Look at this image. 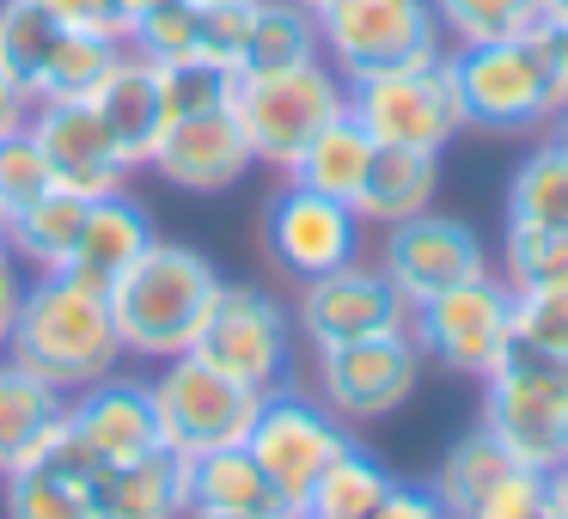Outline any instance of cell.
<instances>
[{
  "label": "cell",
  "instance_id": "1",
  "mask_svg": "<svg viewBox=\"0 0 568 519\" xmlns=\"http://www.w3.org/2000/svg\"><path fill=\"white\" fill-rule=\"evenodd\" d=\"M214 294H221V269L196 245L153 238L111 282V294H104L111 299V324H116V343H123V360L160 367L172 355H190Z\"/></svg>",
  "mask_w": 568,
  "mask_h": 519
},
{
  "label": "cell",
  "instance_id": "2",
  "mask_svg": "<svg viewBox=\"0 0 568 519\" xmlns=\"http://www.w3.org/2000/svg\"><path fill=\"white\" fill-rule=\"evenodd\" d=\"M7 355L68 397L111 379L123 367L111 299L68 282V275H31L26 299H19V318H13V336H7Z\"/></svg>",
  "mask_w": 568,
  "mask_h": 519
},
{
  "label": "cell",
  "instance_id": "3",
  "mask_svg": "<svg viewBox=\"0 0 568 519\" xmlns=\"http://www.w3.org/2000/svg\"><path fill=\"white\" fill-rule=\"evenodd\" d=\"M446 68H453L458 116H465V129H477V135H544L550 116L568 104L544 26L531 31V38L446 50Z\"/></svg>",
  "mask_w": 568,
  "mask_h": 519
},
{
  "label": "cell",
  "instance_id": "4",
  "mask_svg": "<svg viewBox=\"0 0 568 519\" xmlns=\"http://www.w3.org/2000/svg\"><path fill=\"white\" fill-rule=\"evenodd\" d=\"M483 434L514 465L550 477L568 458V360L507 343V355L483 373Z\"/></svg>",
  "mask_w": 568,
  "mask_h": 519
},
{
  "label": "cell",
  "instance_id": "5",
  "mask_svg": "<svg viewBox=\"0 0 568 519\" xmlns=\"http://www.w3.org/2000/svg\"><path fill=\"white\" fill-rule=\"evenodd\" d=\"M233 116L251 141V160L287 177L294 160L312 147V135L348 116V80L324 55L300 68H275V74H239Z\"/></svg>",
  "mask_w": 568,
  "mask_h": 519
},
{
  "label": "cell",
  "instance_id": "6",
  "mask_svg": "<svg viewBox=\"0 0 568 519\" xmlns=\"http://www.w3.org/2000/svg\"><path fill=\"white\" fill-rule=\"evenodd\" d=\"M148 391H153V416H160V446L172 458H184V465L202 452H221V446H245L257 404H263V391L226 379L202 355L160 360Z\"/></svg>",
  "mask_w": 568,
  "mask_h": 519
},
{
  "label": "cell",
  "instance_id": "7",
  "mask_svg": "<svg viewBox=\"0 0 568 519\" xmlns=\"http://www.w3.org/2000/svg\"><path fill=\"white\" fill-rule=\"evenodd\" d=\"M348 116L373 135V147H416L446 153L453 135H465L446 55L409 68H379V74L348 80Z\"/></svg>",
  "mask_w": 568,
  "mask_h": 519
},
{
  "label": "cell",
  "instance_id": "8",
  "mask_svg": "<svg viewBox=\"0 0 568 519\" xmlns=\"http://www.w3.org/2000/svg\"><path fill=\"white\" fill-rule=\"evenodd\" d=\"M190 355H202L251 391H275L294 379V306H282L270 287L221 282Z\"/></svg>",
  "mask_w": 568,
  "mask_h": 519
},
{
  "label": "cell",
  "instance_id": "9",
  "mask_svg": "<svg viewBox=\"0 0 568 519\" xmlns=\"http://www.w3.org/2000/svg\"><path fill=\"white\" fill-rule=\"evenodd\" d=\"M148 452H160V416H153L148 379L111 373V379H99V385L68 397V421L38 465H55V470L87 482L92 470L135 465V458H148Z\"/></svg>",
  "mask_w": 568,
  "mask_h": 519
},
{
  "label": "cell",
  "instance_id": "10",
  "mask_svg": "<svg viewBox=\"0 0 568 519\" xmlns=\"http://www.w3.org/2000/svg\"><path fill=\"white\" fill-rule=\"evenodd\" d=\"M428 379V355L409 330L397 336H361V343L312 348V397L348 428L385 421L409 404Z\"/></svg>",
  "mask_w": 568,
  "mask_h": 519
},
{
  "label": "cell",
  "instance_id": "11",
  "mask_svg": "<svg viewBox=\"0 0 568 519\" xmlns=\"http://www.w3.org/2000/svg\"><path fill=\"white\" fill-rule=\"evenodd\" d=\"M318 43H324V62L343 80L446 55L434 0H324Z\"/></svg>",
  "mask_w": 568,
  "mask_h": 519
},
{
  "label": "cell",
  "instance_id": "12",
  "mask_svg": "<svg viewBox=\"0 0 568 519\" xmlns=\"http://www.w3.org/2000/svg\"><path fill=\"white\" fill-rule=\"evenodd\" d=\"M409 336L422 343L428 367L453 379H483L514 343V287L501 275H470L446 294L409 306Z\"/></svg>",
  "mask_w": 568,
  "mask_h": 519
},
{
  "label": "cell",
  "instance_id": "13",
  "mask_svg": "<svg viewBox=\"0 0 568 519\" xmlns=\"http://www.w3.org/2000/svg\"><path fill=\"white\" fill-rule=\"evenodd\" d=\"M348 446H355V428H348L343 416H331L312 391H300L294 379L263 391L257 421H251V434H245V452L257 458L263 477H270L294 507L306 501V489L348 452Z\"/></svg>",
  "mask_w": 568,
  "mask_h": 519
},
{
  "label": "cell",
  "instance_id": "14",
  "mask_svg": "<svg viewBox=\"0 0 568 519\" xmlns=\"http://www.w3.org/2000/svg\"><path fill=\"white\" fill-rule=\"evenodd\" d=\"M361 214L336 196H318L306 184H275V196L263 202V257L287 282H318V275L343 269L361 257Z\"/></svg>",
  "mask_w": 568,
  "mask_h": 519
},
{
  "label": "cell",
  "instance_id": "15",
  "mask_svg": "<svg viewBox=\"0 0 568 519\" xmlns=\"http://www.w3.org/2000/svg\"><path fill=\"white\" fill-rule=\"evenodd\" d=\"M409 330V299L392 287L379 263H343V269L300 282L294 294V336L306 348H336L361 336H397Z\"/></svg>",
  "mask_w": 568,
  "mask_h": 519
},
{
  "label": "cell",
  "instance_id": "16",
  "mask_svg": "<svg viewBox=\"0 0 568 519\" xmlns=\"http://www.w3.org/2000/svg\"><path fill=\"white\" fill-rule=\"evenodd\" d=\"M26 135L43 147L55 184L74 190V196H87V202L116 196V190H129V177H135V165L123 160V147H116V135L104 129V116L92 111V99L31 104Z\"/></svg>",
  "mask_w": 568,
  "mask_h": 519
},
{
  "label": "cell",
  "instance_id": "17",
  "mask_svg": "<svg viewBox=\"0 0 568 519\" xmlns=\"http://www.w3.org/2000/svg\"><path fill=\"white\" fill-rule=\"evenodd\" d=\"M379 269L392 275V287L409 299V306H422V299L446 294V287L470 282V275L489 269V251H483V238L470 233L465 221H453V214H416V221L404 226H385V245H379Z\"/></svg>",
  "mask_w": 568,
  "mask_h": 519
},
{
  "label": "cell",
  "instance_id": "18",
  "mask_svg": "<svg viewBox=\"0 0 568 519\" xmlns=\"http://www.w3.org/2000/svg\"><path fill=\"white\" fill-rule=\"evenodd\" d=\"M148 172L172 190H190V196H226V190H239L257 172V160H251V141L239 129L233 104H221V111H196V116L165 123Z\"/></svg>",
  "mask_w": 568,
  "mask_h": 519
},
{
  "label": "cell",
  "instance_id": "19",
  "mask_svg": "<svg viewBox=\"0 0 568 519\" xmlns=\"http://www.w3.org/2000/svg\"><path fill=\"white\" fill-rule=\"evenodd\" d=\"M92 111H99L104 129L116 135L123 160L135 165V172H148L153 147H160V135H165V80H160V62L123 43V55H116L111 74H104L99 92H92Z\"/></svg>",
  "mask_w": 568,
  "mask_h": 519
},
{
  "label": "cell",
  "instance_id": "20",
  "mask_svg": "<svg viewBox=\"0 0 568 519\" xmlns=\"http://www.w3.org/2000/svg\"><path fill=\"white\" fill-rule=\"evenodd\" d=\"M153 238H160V233H153V214L141 208L129 190L99 196V202H87L80 245H74V257H68L62 275H68V282H80V287H92V294H111V282L153 245Z\"/></svg>",
  "mask_w": 568,
  "mask_h": 519
},
{
  "label": "cell",
  "instance_id": "21",
  "mask_svg": "<svg viewBox=\"0 0 568 519\" xmlns=\"http://www.w3.org/2000/svg\"><path fill=\"white\" fill-rule=\"evenodd\" d=\"M68 421V391L19 367L13 355H0V477L26 470L50 452V440Z\"/></svg>",
  "mask_w": 568,
  "mask_h": 519
},
{
  "label": "cell",
  "instance_id": "22",
  "mask_svg": "<svg viewBox=\"0 0 568 519\" xmlns=\"http://www.w3.org/2000/svg\"><path fill=\"white\" fill-rule=\"evenodd\" d=\"M87 495H92V519H184L190 513L184 458H172L165 446L135 458V465L92 470Z\"/></svg>",
  "mask_w": 568,
  "mask_h": 519
},
{
  "label": "cell",
  "instance_id": "23",
  "mask_svg": "<svg viewBox=\"0 0 568 519\" xmlns=\"http://www.w3.org/2000/svg\"><path fill=\"white\" fill-rule=\"evenodd\" d=\"M190 513H257V519H300V507L263 477V465L245 446H221L184 465Z\"/></svg>",
  "mask_w": 568,
  "mask_h": 519
},
{
  "label": "cell",
  "instance_id": "24",
  "mask_svg": "<svg viewBox=\"0 0 568 519\" xmlns=\"http://www.w3.org/2000/svg\"><path fill=\"white\" fill-rule=\"evenodd\" d=\"M440 196V153H416V147H373V165L355 190V214L361 226H404L416 214L434 208Z\"/></svg>",
  "mask_w": 568,
  "mask_h": 519
},
{
  "label": "cell",
  "instance_id": "25",
  "mask_svg": "<svg viewBox=\"0 0 568 519\" xmlns=\"http://www.w3.org/2000/svg\"><path fill=\"white\" fill-rule=\"evenodd\" d=\"M80 221H87V196L50 184L31 208H19L7 221V251L26 263V275H62L80 245Z\"/></svg>",
  "mask_w": 568,
  "mask_h": 519
},
{
  "label": "cell",
  "instance_id": "26",
  "mask_svg": "<svg viewBox=\"0 0 568 519\" xmlns=\"http://www.w3.org/2000/svg\"><path fill=\"white\" fill-rule=\"evenodd\" d=\"M318 13H306L300 0H251L245 26V68L239 74H275V68L318 62Z\"/></svg>",
  "mask_w": 568,
  "mask_h": 519
},
{
  "label": "cell",
  "instance_id": "27",
  "mask_svg": "<svg viewBox=\"0 0 568 519\" xmlns=\"http://www.w3.org/2000/svg\"><path fill=\"white\" fill-rule=\"evenodd\" d=\"M367 165H373V135L355 123V116H336L331 129H318L312 135V147L294 160V184H306V190H318V196H336V202H348L355 208V190H361V177H367Z\"/></svg>",
  "mask_w": 568,
  "mask_h": 519
},
{
  "label": "cell",
  "instance_id": "28",
  "mask_svg": "<svg viewBox=\"0 0 568 519\" xmlns=\"http://www.w3.org/2000/svg\"><path fill=\"white\" fill-rule=\"evenodd\" d=\"M385 489H392V470H385L379 458H373L367 446L355 440V446H348V452L306 489L300 519H373V507L385 501Z\"/></svg>",
  "mask_w": 568,
  "mask_h": 519
},
{
  "label": "cell",
  "instance_id": "29",
  "mask_svg": "<svg viewBox=\"0 0 568 519\" xmlns=\"http://www.w3.org/2000/svg\"><path fill=\"white\" fill-rule=\"evenodd\" d=\"M446 50H470V43H507L531 38L544 26V0H434Z\"/></svg>",
  "mask_w": 568,
  "mask_h": 519
},
{
  "label": "cell",
  "instance_id": "30",
  "mask_svg": "<svg viewBox=\"0 0 568 519\" xmlns=\"http://www.w3.org/2000/svg\"><path fill=\"white\" fill-rule=\"evenodd\" d=\"M507 221L514 226H568V160L538 141L507 177Z\"/></svg>",
  "mask_w": 568,
  "mask_h": 519
},
{
  "label": "cell",
  "instance_id": "31",
  "mask_svg": "<svg viewBox=\"0 0 568 519\" xmlns=\"http://www.w3.org/2000/svg\"><path fill=\"white\" fill-rule=\"evenodd\" d=\"M0 519H92V495L55 465H26L0 477Z\"/></svg>",
  "mask_w": 568,
  "mask_h": 519
},
{
  "label": "cell",
  "instance_id": "32",
  "mask_svg": "<svg viewBox=\"0 0 568 519\" xmlns=\"http://www.w3.org/2000/svg\"><path fill=\"white\" fill-rule=\"evenodd\" d=\"M68 26H55L38 0H0V68L19 80L26 92H38L50 55L62 50Z\"/></svg>",
  "mask_w": 568,
  "mask_h": 519
},
{
  "label": "cell",
  "instance_id": "33",
  "mask_svg": "<svg viewBox=\"0 0 568 519\" xmlns=\"http://www.w3.org/2000/svg\"><path fill=\"white\" fill-rule=\"evenodd\" d=\"M501 275L514 294H544L568 287V226H514L501 233Z\"/></svg>",
  "mask_w": 568,
  "mask_h": 519
},
{
  "label": "cell",
  "instance_id": "34",
  "mask_svg": "<svg viewBox=\"0 0 568 519\" xmlns=\"http://www.w3.org/2000/svg\"><path fill=\"white\" fill-rule=\"evenodd\" d=\"M514 465V458L501 452V446L489 440L483 428H470L465 440H453L446 446V458H440V470H434V482L428 489L440 495V507H446V519H465L470 507H477V495L489 489L501 470Z\"/></svg>",
  "mask_w": 568,
  "mask_h": 519
},
{
  "label": "cell",
  "instance_id": "35",
  "mask_svg": "<svg viewBox=\"0 0 568 519\" xmlns=\"http://www.w3.org/2000/svg\"><path fill=\"white\" fill-rule=\"evenodd\" d=\"M123 55V38H99V31H68L62 50L50 55L31 104H55V99H92L99 80L111 74V62Z\"/></svg>",
  "mask_w": 568,
  "mask_h": 519
},
{
  "label": "cell",
  "instance_id": "36",
  "mask_svg": "<svg viewBox=\"0 0 568 519\" xmlns=\"http://www.w3.org/2000/svg\"><path fill=\"white\" fill-rule=\"evenodd\" d=\"M196 26H202L196 0H160V7H148V13L123 31V43L141 55H153V62H196Z\"/></svg>",
  "mask_w": 568,
  "mask_h": 519
},
{
  "label": "cell",
  "instance_id": "37",
  "mask_svg": "<svg viewBox=\"0 0 568 519\" xmlns=\"http://www.w3.org/2000/svg\"><path fill=\"white\" fill-rule=\"evenodd\" d=\"M50 160H43V147L19 129V135H0V226L13 221L19 208H31V202L50 190Z\"/></svg>",
  "mask_w": 568,
  "mask_h": 519
},
{
  "label": "cell",
  "instance_id": "38",
  "mask_svg": "<svg viewBox=\"0 0 568 519\" xmlns=\"http://www.w3.org/2000/svg\"><path fill=\"white\" fill-rule=\"evenodd\" d=\"M160 80H165V123H178V116L233 104L239 74H221V68H209V62H160Z\"/></svg>",
  "mask_w": 568,
  "mask_h": 519
},
{
  "label": "cell",
  "instance_id": "39",
  "mask_svg": "<svg viewBox=\"0 0 568 519\" xmlns=\"http://www.w3.org/2000/svg\"><path fill=\"white\" fill-rule=\"evenodd\" d=\"M544 507H550V477L531 470V465H507L501 477L477 495V507H470L465 519H538Z\"/></svg>",
  "mask_w": 568,
  "mask_h": 519
},
{
  "label": "cell",
  "instance_id": "40",
  "mask_svg": "<svg viewBox=\"0 0 568 519\" xmlns=\"http://www.w3.org/2000/svg\"><path fill=\"white\" fill-rule=\"evenodd\" d=\"M514 343L538 348V355H562L568 360V287L514 294Z\"/></svg>",
  "mask_w": 568,
  "mask_h": 519
},
{
  "label": "cell",
  "instance_id": "41",
  "mask_svg": "<svg viewBox=\"0 0 568 519\" xmlns=\"http://www.w3.org/2000/svg\"><path fill=\"white\" fill-rule=\"evenodd\" d=\"M43 13L68 31H99V38H123V19H116L111 0H38Z\"/></svg>",
  "mask_w": 568,
  "mask_h": 519
},
{
  "label": "cell",
  "instance_id": "42",
  "mask_svg": "<svg viewBox=\"0 0 568 519\" xmlns=\"http://www.w3.org/2000/svg\"><path fill=\"white\" fill-rule=\"evenodd\" d=\"M373 519H446V507H440V495H434L428 482L392 477V489H385L379 507H373Z\"/></svg>",
  "mask_w": 568,
  "mask_h": 519
},
{
  "label": "cell",
  "instance_id": "43",
  "mask_svg": "<svg viewBox=\"0 0 568 519\" xmlns=\"http://www.w3.org/2000/svg\"><path fill=\"white\" fill-rule=\"evenodd\" d=\"M26 263L7 251V238H0V355H7V336H13V318H19V299H26Z\"/></svg>",
  "mask_w": 568,
  "mask_h": 519
},
{
  "label": "cell",
  "instance_id": "44",
  "mask_svg": "<svg viewBox=\"0 0 568 519\" xmlns=\"http://www.w3.org/2000/svg\"><path fill=\"white\" fill-rule=\"evenodd\" d=\"M26 123H31V92L0 68V135H19Z\"/></svg>",
  "mask_w": 568,
  "mask_h": 519
},
{
  "label": "cell",
  "instance_id": "45",
  "mask_svg": "<svg viewBox=\"0 0 568 519\" xmlns=\"http://www.w3.org/2000/svg\"><path fill=\"white\" fill-rule=\"evenodd\" d=\"M544 38H550V55H556V80L568 92V26H544Z\"/></svg>",
  "mask_w": 568,
  "mask_h": 519
},
{
  "label": "cell",
  "instance_id": "46",
  "mask_svg": "<svg viewBox=\"0 0 568 519\" xmlns=\"http://www.w3.org/2000/svg\"><path fill=\"white\" fill-rule=\"evenodd\" d=\"M538 141H550V147H556V153H562V160H568V104H562V111L550 116V129H544Z\"/></svg>",
  "mask_w": 568,
  "mask_h": 519
},
{
  "label": "cell",
  "instance_id": "47",
  "mask_svg": "<svg viewBox=\"0 0 568 519\" xmlns=\"http://www.w3.org/2000/svg\"><path fill=\"white\" fill-rule=\"evenodd\" d=\"M111 7H116V19H123V31H129L141 13H148V7H160V0H111Z\"/></svg>",
  "mask_w": 568,
  "mask_h": 519
},
{
  "label": "cell",
  "instance_id": "48",
  "mask_svg": "<svg viewBox=\"0 0 568 519\" xmlns=\"http://www.w3.org/2000/svg\"><path fill=\"white\" fill-rule=\"evenodd\" d=\"M550 501H556V507H562V513H568V458H562V465L550 470Z\"/></svg>",
  "mask_w": 568,
  "mask_h": 519
},
{
  "label": "cell",
  "instance_id": "49",
  "mask_svg": "<svg viewBox=\"0 0 568 519\" xmlns=\"http://www.w3.org/2000/svg\"><path fill=\"white\" fill-rule=\"evenodd\" d=\"M544 26H568V0H544Z\"/></svg>",
  "mask_w": 568,
  "mask_h": 519
},
{
  "label": "cell",
  "instance_id": "50",
  "mask_svg": "<svg viewBox=\"0 0 568 519\" xmlns=\"http://www.w3.org/2000/svg\"><path fill=\"white\" fill-rule=\"evenodd\" d=\"M184 519H257V513H184Z\"/></svg>",
  "mask_w": 568,
  "mask_h": 519
},
{
  "label": "cell",
  "instance_id": "51",
  "mask_svg": "<svg viewBox=\"0 0 568 519\" xmlns=\"http://www.w3.org/2000/svg\"><path fill=\"white\" fill-rule=\"evenodd\" d=\"M196 7H251V0H196Z\"/></svg>",
  "mask_w": 568,
  "mask_h": 519
},
{
  "label": "cell",
  "instance_id": "52",
  "mask_svg": "<svg viewBox=\"0 0 568 519\" xmlns=\"http://www.w3.org/2000/svg\"><path fill=\"white\" fill-rule=\"evenodd\" d=\"M538 519H568V513H562V507H556V501H550V507H544V513H538Z\"/></svg>",
  "mask_w": 568,
  "mask_h": 519
},
{
  "label": "cell",
  "instance_id": "53",
  "mask_svg": "<svg viewBox=\"0 0 568 519\" xmlns=\"http://www.w3.org/2000/svg\"><path fill=\"white\" fill-rule=\"evenodd\" d=\"M300 7H306V13H318V7H324V0H300Z\"/></svg>",
  "mask_w": 568,
  "mask_h": 519
},
{
  "label": "cell",
  "instance_id": "54",
  "mask_svg": "<svg viewBox=\"0 0 568 519\" xmlns=\"http://www.w3.org/2000/svg\"><path fill=\"white\" fill-rule=\"evenodd\" d=\"M0 238H7V226H0Z\"/></svg>",
  "mask_w": 568,
  "mask_h": 519
}]
</instances>
